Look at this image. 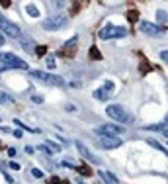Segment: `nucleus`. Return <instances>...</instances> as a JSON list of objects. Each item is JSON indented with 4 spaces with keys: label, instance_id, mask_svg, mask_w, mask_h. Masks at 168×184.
<instances>
[{
    "label": "nucleus",
    "instance_id": "nucleus-3",
    "mask_svg": "<svg viewBox=\"0 0 168 184\" xmlns=\"http://www.w3.org/2000/svg\"><path fill=\"white\" fill-rule=\"evenodd\" d=\"M106 114L113 119V122H119V123H131V122H133L131 116L125 112V108L119 106V104H110L106 108Z\"/></svg>",
    "mask_w": 168,
    "mask_h": 184
},
{
    "label": "nucleus",
    "instance_id": "nucleus-20",
    "mask_svg": "<svg viewBox=\"0 0 168 184\" xmlns=\"http://www.w3.org/2000/svg\"><path fill=\"white\" fill-rule=\"evenodd\" d=\"M43 145L49 149V153H59V151H61V147L57 145V143H53V141H47V143H43Z\"/></svg>",
    "mask_w": 168,
    "mask_h": 184
},
{
    "label": "nucleus",
    "instance_id": "nucleus-2",
    "mask_svg": "<svg viewBox=\"0 0 168 184\" xmlns=\"http://www.w3.org/2000/svg\"><path fill=\"white\" fill-rule=\"evenodd\" d=\"M29 75H31L35 80L43 82V84H49V86H65V78H63V76H59V75H53V73L31 71Z\"/></svg>",
    "mask_w": 168,
    "mask_h": 184
},
{
    "label": "nucleus",
    "instance_id": "nucleus-38",
    "mask_svg": "<svg viewBox=\"0 0 168 184\" xmlns=\"http://www.w3.org/2000/svg\"><path fill=\"white\" fill-rule=\"evenodd\" d=\"M61 184H69V180H61Z\"/></svg>",
    "mask_w": 168,
    "mask_h": 184
},
{
    "label": "nucleus",
    "instance_id": "nucleus-19",
    "mask_svg": "<svg viewBox=\"0 0 168 184\" xmlns=\"http://www.w3.org/2000/svg\"><path fill=\"white\" fill-rule=\"evenodd\" d=\"M147 143H149L150 147H154V149H156V151H160V153H164V155H168V151H166V149H164L162 145H160L159 141H154V139H147Z\"/></svg>",
    "mask_w": 168,
    "mask_h": 184
},
{
    "label": "nucleus",
    "instance_id": "nucleus-32",
    "mask_svg": "<svg viewBox=\"0 0 168 184\" xmlns=\"http://www.w3.org/2000/svg\"><path fill=\"white\" fill-rule=\"evenodd\" d=\"M33 102H35V104H43V96H33Z\"/></svg>",
    "mask_w": 168,
    "mask_h": 184
},
{
    "label": "nucleus",
    "instance_id": "nucleus-34",
    "mask_svg": "<svg viewBox=\"0 0 168 184\" xmlns=\"http://www.w3.org/2000/svg\"><path fill=\"white\" fill-rule=\"evenodd\" d=\"M8 155L10 157H16V149H14V147H8Z\"/></svg>",
    "mask_w": 168,
    "mask_h": 184
},
{
    "label": "nucleus",
    "instance_id": "nucleus-29",
    "mask_svg": "<svg viewBox=\"0 0 168 184\" xmlns=\"http://www.w3.org/2000/svg\"><path fill=\"white\" fill-rule=\"evenodd\" d=\"M47 184H61V178H57V176H51V178L47 180Z\"/></svg>",
    "mask_w": 168,
    "mask_h": 184
},
{
    "label": "nucleus",
    "instance_id": "nucleus-6",
    "mask_svg": "<svg viewBox=\"0 0 168 184\" xmlns=\"http://www.w3.org/2000/svg\"><path fill=\"white\" fill-rule=\"evenodd\" d=\"M76 49H78V37H70L69 41L63 45V49L59 51V57H66V59H75L76 57Z\"/></svg>",
    "mask_w": 168,
    "mask_h": 184
},
{
    "label": "nucleus",
    "instance_id": "nucleus-21",
    "mask_svg": "<svg viewBox=\"0 0 168 184\" xmlns=\"http://www.w3.org/2000/svg\"><path fill=\"white\" fill-rule=\"evenodd\" d=\"M166 125H168V118L164 119L162 123H154V125H149V128H147V129H150V131H159V129H164V128H166Z\"/></svg>",
    "mask_w": 168,
    "mask_h": 184
},
{
    "label": "nucleus",
    "instance_id": "nucleus-37",
    "mask_svg": "<svg viewBox=\"0 0 168 184\" xmlns=\"http://www.w3.org/2000/svg\"><path fill=\"white\" fill-rule=\"evenodd\" d=\"M10 4H12V2H10V0H2V6H4V8H8Z\"/></svg>",
    "mask_w": 168,
    "mask_h": 184
},
{
    "label": "nucleus",
    "instance_id": "nucleus-4",
    "mask_svg": "<svg viewBox=\"0 0 168 184\" xmlns=\"http://www.w3.org/2000/svg\"><path fill=\"white\" fill-rule=\"evenodd\" d=\"M98 35H100V39H119L127 35V29L123 26H104Z\"/></svg>",
    "mask_w": 168,
    "mask_h": 184
},
{
    "label": "nucleus",
    "instance_id": "nucleus-25",
    "mask_svg": "<svg viewBox=\"0 0 168 184\" xmlns=\"http://www.w3.org/2000/svg\"><path fill=\"white\" fill-rule=\"evenodd\" d=\"M35 55H37V57H45L47 55V45H37V47H35Z\"/></svg>",
    "mask_w": 168,
    "mask_h": 184
},
{
    "label": "nucleus",
    "instance_id": "nucleus-26",
    "mask_svg": "<svg viewBox=\"0 0 168 184\" xmlns=\"http://www.w3.org/2000/svg\"><path fill=\"white\" fill-rule=\"evenodd\" d=\"M80 8H82V4L80 2H72V10H70V14L75 16V14H78L80 12Z\"/></svg>",
    "mask_w": 168,
    "mask_h": 184
},
{
    "label": "nucleus",
    "instance_id": "nucleus-16",
    "mask_svg": "<svg viewBox=\"0 0 168 184\" xmlns=\"http://www.w3.org/2000/svg\"><path fill=\"white\" fill-rule=\"evenodd\" d=\"M20 43H22V47L26 51H33V45H31V39L26 37V35H20Z\"/></svg>",
    "mask_w": 168,
    "mask_h": 184
},
{
    "label": "nucleus",
    "instance_id": "nucleus-28",
    "mask_svg": "<svg viewBox=\"0 0 168 184\" xmlns=\"http://www.w3.org/2000/svg\"><path fill=\"white\" fill-rule=\"evenodd\" d=\"M31 174L35 176V178H41V176H43V172H41L39 169H31Z\"/></svg>",
    "mask_w": 168,
    "mask_h": 184
},
{
    "label": "nucleus",
    "instance_id": "nucleus-27",
    "mask_svg": "<svg viewBox=\"0 0 168 184\" xmlns=\"http://www.w3.org/2000/svg\"><path fill=\"white\" fill-rule=\"evenodd\" d=\"M45 63H47V67H49V69H55V59H53V57H47Z\"/></svg>",
    "mask_w": 168,
    "mask_h": 184
},
{
    "label": "nucleus",
    "instance_id": "nucleus-36",
    "mask_svg": "<svg viewBox=\"0 0 168 184\" xmlns=\"http://www.w3.org/2000/svg\"><path fill=\"white\" fill-rule=\"evenodd\" d=\"M156 18H160L164 22V20H166V14H164V12H159V14H156Z\"/></svg>",
    "mask_w": 168,
    "mask_h": 184
},
{
    "label": "nucleus",
    "instance_id": "nucleus-9",
    "mask_svg": "<svg viewBox=\"0 0 168 184\" xmlns=\"http://www.w3.org/2000/svg\"><path fill=\"white\" fill-rule=\"evenodd\" d=\"M123 129L117 128V125H113V123H106V125H102V128L96 129V135H121Z\"/></svg>",
    "mask_w": 168,
    "mask_h": 184
},
{
    "label": "nucleus",
    "instance_id": "nucleus-15",
    "mask_svg": "<svg viewBox=\"0 0 168 184\" xmlns=\"http://www.w3.org/2000/svg\"><path fill=\"white\" fill-rule=\"evenodd\" d=\"M88 55H90V59H92V61H102V59H104L102 53H100V49L96 47V45H92V47H90Z\"/></svg>",
    "mask_w": 168,
    "mask_h": 184
},
{
    "label": "nucleus",
    "instance_id": "nucleus-11",
    "mask_svg": "<svg viewBox=\"0 0 168 184\" xmlns=\"http://www.w3.org/2000/svg\"><path fill=\"white\" fill-rule=\"evenodd\" d=\"M100 137V143H102L106 149H115V147L121 145V139L115 135H98Z\"/></svg>",
    "mask_w": 168,
    "mask_h": 184
},
{
    "label": "nucleus",
    "instance_id": "nucleus-17",
    "mask_svg": "<svg viewBox=\"0 0 168 184\" xmlns=\"http://www.w3.org/2000/svg\"><path fill=\"white\" fill-rule=\"evenodd\" d=\"M127 20H129L131 24H135L137 20H139V10H135V8L127 10Z\"/></svg>",
    "mask_w": 168,
    "mask_h": 184
},
{
    "label": "nucleus",
    "instance_id": "nucleus-10",
    "mask_svg": "<svg viewBox=\"0 0 168 184\" xmlns=\"http://www.w3.org/2000/svg\"><path fill=\"white\" fill-rule=\"evenodd\" d=\"M139 29L145 33V35H160V33H162L166 28H159V26L150 24V22H143V24L139 26Z\"/></svg>",
    "mask_w": 168,
    "mask_h": 184
},
{
    "label": "nucleus",
    "instance_id": "nucleus-24",
    "mask_svg": "<svg viewBox=\"0 0 168 184\" xmlns=\"http://www.w3.org/2000/svg\"><path fill=\"white\" fill-rule=\"evenodd\" d=\"M28 14L31 16V18H37V16H39L37 6H35V4H28Z\"/></svg>",
    "mask_w": 168,
    "mask_h": 184
},
{
    "label": "nucleus",
    "instance_id": "nucleus-12",
    "mask_svg": "<svg viewBox=\"0 0 168 184\" xmlns=\"http://www.w3.org/2000/svg\"><path fill=\"white\" fill-rule=\"evenodd\" d=\"M76 147H78V151H80V155L84 157V159H88L90 163H96V165H100V159L96 155H92V153L88 151V149H86V147L82 145V143H76Z\"/></svg>",
    "mask_w": 168,
    "mask_h": 184
},
{
    "label": "nucleus",
    "instance_id": "nucleus-39",
    "mask_svg": "<svg viewBox=\"0 0 168 184\" xmlns=\"http://www.w3.org/2000/svg\"><path fill=\"white\" fill-rule=\"evenodd\" d=\"M164 135H166V137H168V129H166V131H164Z\"/></svg>",
    "mask_w": 168,
    "mask_h": 184
},
{
    "label": "nucleus",
    "instance_id": "nucleus-31",
    "mask_svg": "<svg viewBox=\"0 0 168 184\" xmlns=\"http://www.w3.org/2000/svg\"><path fill=\"white\" fill-rule=\"evenodd\" d=\"M160 59H162V61L168 65V51H162V53H160Z\"/></svg>",
    "mask_w": 168,
    "mask_h": 184
},
{
    "label": "nucleus",
    "instance_id": "nucleus-33",
    "mask_svg": "<svg viewBox=\"0 0 168 184\" xmlns=\"http://www.w3.org/2000/svg\"><path fill=\"white\" fill-rule=\"evenodd\" d=\"M22 135H23V131H22V129H14V137H18V139H20Z\"/></svg>",
    "mask_w": 168,
    "mask_h": 184
},
{
    "label": "nucleus",
    "instance_id": "nucleus-13",
    "mask_svg": "<svg viewBox=\"0 0 168 184\" xmlns=\"http://www.w3.org/2000/svg\"><path fill=\"white\" fill-rule=\"evenodd\" d=\"M139 71H141V75H149V73L153 71V65L149 63L147 57H143V61H141V65H139Z\"/></svg>",
    "mask_w": 168,
    "mask_h": 184
},
{
    "label": "nucleus",
    "instance_id": "nucleus-8",
    "mask_svg": "<svg viewBox=\"0 0 168 184\" xmlns=\"http://www.w3.org/2000/svg\"><path fill=\"white\" fill-rule=\"evenodd\" d=\"M63 26H66V18H65V16H53V18L45 20L43 29H47V32H55V29H61Z\"/></svg>",
    "mask_w": 168,
    "mask_h": 184
},
{
    "label": "nucleus",
    "instance_id": "nucleus-23",
    "mask_svg": "<svg viewBox=\"0 0 168 184\" xmlns=\"http://www.w3.org/2000/svg\"><path fill=\"white\" fill-rule=\"evenodd\" d=\"M14 123L18 125L20 129H26V131H39V129H33V128H29V125H26V123H23L22 119H14Z\"/></svg>",
    "mask_w": 168,
    "mask_h": 184
},
{
    "label": "nucleus",
    "instance_id": "nucleus-40",
    "mask_svg": "<svg viewBox=\"0 0 168 184\" xmlns=\"http://www.w3.org/2000/svg\"><path fill=\"white\" fill-rule=\"evenodd\" d=\"M80 184H84V182H80Z\"/></svg>",
    "mask_w": 168,
    "mask_h": 184
},
{
    "label": "nucleus",
    "instance_id": "nucleus-5",
    "mask_svg": "<svg viewBox=\"0 0 168 184\" xmlns=\"http://www.w3.org/2000/svg\"><path fill=\"white\" fill-rule=\"evenodd\" d=\"M0 32L6 33V35H10V37H16V39H20V35H22V32H20L18 26L12 24L10 20H6L2 14H0Z\"/></svg>",
    "mask_w": 168,
    "mask_h": 184
},
{
    "label": "nucleus",
    "instance_id": "nucleus-35",
    "mask_svg": "<svg viewBox=\"0 0 168 184\" xmlns=\"http://www.w3.org/2000/svg\"><path fill=\"white\" fill-rule=\"evenodd\" d=\"M4 43H6V35L0 32V45H4Z\"/></svg>",
    "mask_w": 168,
    "mask_h": 184
},
{
    "label": "nucleus",
    "instance_id": "nucleus-30",
    "mask_svg": "<svg viewBox=\"0 0 168 184\" xmlns=\"http://www.w3.org/2000/svg\"><path fill=\"white\" fill-rule=\"evenodd\" d=\"M10 169H12V170H20V165H18V163H16V161H10Z\"/></svg>",
    "mask_w": 168,
    "mask_h": 184
},
{
    "label": "nucleus",
    "instance_id": "nucleus-18",
    "mask_svg": "<svg viewBox=\"0 0 168 184\" xmlns=\"http://www.w3.org/2000/svg\"><path fill=\"white\" fill-rule=\"evenodd\" d=\"M100 176H102L107 184H117V178H115L113 174H110V172H106V170H102V172H100Z\"/></svg>",
    "mask_w": 168,
    "mask_h": 184
},
{
    "label": "nucleus",
    "instance_id": "nucleus-22",
    "mask_svg": "<svg viewBox=\"0 0 168 184\" xmlns=\"http://www.w3.org/2000/svg\"><path fill=\"white\" fill-rule=\"evenodd\" d=\"M0 104H14V98L4 94V92H0Z\"/></svg>",
    "mask_w": 168,
    "mask_h": 184
},
{
    "label": "nucleus",
    "instance_id": "nucleus-1",
    "mask_svg": "<svg viewBox=\"0 0 168 184\" xmlns=\"http://www.w3.org/2000/svg\"><path fill=\"white\" fill-rule=\"evenodd\" d=\"M8 69H28V63L18 59L14 53H0V71Z\"/></svg>",
    "mask_w": 168,
    "mask_h": 184
},
{
    "label": "nucleus",
    "instance_id": "nucleus-14",
    "mask_svg": "<svg viewBox=\"0 0 168 184\" xmlns=\"http://www.w3.org/2000/svg\"><path fill=\"white\" fill-rule=\"evenodd\" d=\"M75 170L78 172V174H82V176H92V174H94V170L90 169V166H86V165H78V166H75Z\"/></svg>",
    "mask_w": 168,
    "mask_h": 184
},
{
    "label": "nucleus",
    "instance_id": "nucleus-7",
    "mask_svg": "<svg viewBox=\"0 0 168 184\" xmlns=\"http://www.w3.org/2000/svg\"><path fill=\"white\" fill-rule=\"evenodd\" d=\"M115 92V84H113L112 80H107V82H104L100 88H96V92H94V96L98 100H102V102H106V100L112 98V94Z\"/></svg>",
    "mask_w": 168,
    "mask_h": 184
}]
</instances>
